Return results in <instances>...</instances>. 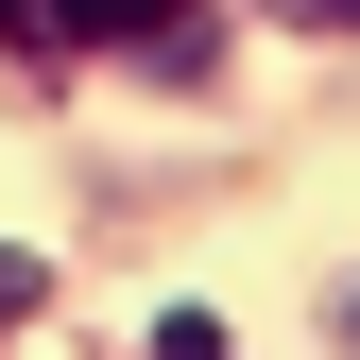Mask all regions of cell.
I'll list each match as a JSON object with an SVG mask.
<instances>
[{"label": "cell", "mask_w": 360, "mask_h": 360, "mask_svg": "<svg viewBox=\"0 0 360 360\" xmlns=\"http://www.w3.org/2000/svg\"><path fill=\"white\" fill-rule=\"evenodd\" d=\"M189 0H52V52H86V34H172Z\"/></svg>", "instance_id": "cell-1"}, {"label": "cell", "mask_w": 360, "mask_h": 360, "mask_svg": "<svg viewBox=\"0 0 360 360\" xmlns=\"http://www.w3.org/2000/svg\"><path fill=\"white\" fill-rule=\"evenodd\" d=\"M34 292H52V275H34V257L0 240V326H34Z\"/></svg>", "instance_id": "cell-2"}, {"label": "cell", "mask_w": 360, "mask_h": 360, "mask_svg": "<svg viewBox=\"0 0 360 360\" xmlns=\"http://www.w3.org/2000/svg\"><path fill=\"white\" fill-rule=\"evenodd\" d=\"M155 360H223V326H206V309H172V326H155Z\"/></svg>", "instance_id": "cell-3"}, {"label": "cell", "mask_w": 360, "mask_h": 360, "mask_svg": "<svg viewBox=\"0 0 360 360\" xmlns=\"http://www.w3.org/2000/svg\"><path fill=\"white\" fill-rule=\"evenodd\" d=\"M292 18H343V34H360V0H292Z\"/></svg>", "instance_id": "cell-4"}]
</instances>
